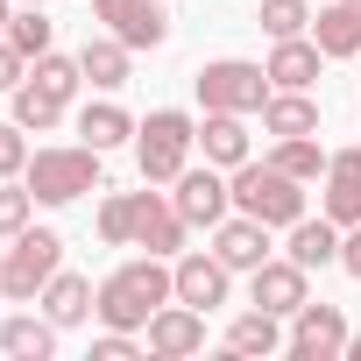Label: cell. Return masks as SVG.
<instances>
[{
  "label": "cell",
  "instance_id": "12",
  "mask_svg": "<svg viewBox=\"0 0 361 361\" xmlns=\"http://www.w3.org/2000/svg\"><path fill=\"white\" fill-rule=\"evenodd\" d=\"M92 15L128 43V50H156L170 36V15H163V0H92Z\"/></svg>",
  "mask_w": 361,
  "mask_h": 361
},
{
  "label": "cell",
  "instance_id": "20",
  "mask_svg": "<svg viewBox=\"0 0 361 361\" xmlns=\"http://www.w3.org/2000/svg\"><path fill=\"white\" fill-rule=\"evenodd\" d=\"M57 333H64V326H57L50 312H43V319H29V312H15L8 326H0V347H8L15 361H50V354H57Z\"/></svg>",
  "mask_w": 361,
  "mask_h": 361
},
{
  "label": "cell",
  "instance_id": "35",
  "mask_svg": "<svg viewBox=\"0 0 361 361\" xmlns=\"http://www.w3.org/2000/svg\"><path fill=\"white\" fill-rule=\"evenodd\" d=\"M340 269L361 276V227H340Z\"/></svg>",
  "mask_w": 361,
  "mask_h": 361
},
{
  "label": "cell",
  "instance_id": "15",
  "mask_svg": "<svg viewBox=\"0 0 361 361\" xmlns=\"http://www.w3.org/2000/svg\"><path fill=\"white\" fill-rule=\"evenodd\" d=\"M326 220L361 227V149L326 156Z\"/></svg>",
  "mask_w": 361,
  "mask_h": 361
},
{
  "label": "cell",
  "instance_id": "31",
  "mask_svg": "<svg viewBox=\"0 0 361 361\" xmlns=\"http://www.w3.org/2000/svg\"><path fill=\"white\" fill-rule=\"evenodd\" d=\"M255 22H262V29H269V36L283 43V36H305L312 8H305V0H262V15H255Z\"/></svg>",
  "mask_w": 361,
  "mask_h": 361
},
{
  "label": "cell",
  "instance_id": "5",
  "mask_svg": "<svg viewBox=\"0 0 361 361\" xmlns=\"http://www.w3.org/2000/svg\"><path fill=\"white\" fill-rule=\"evenodd\" d=\"M57 269H64V234L57 227H22L8 248H0V298L36 305Z\"/></svg>",
  "mask_w": 361,
  "mask_h": 361
},
{
  "label": "cell",
  "instance_id": "3",
  "mask_svg": "<svg viewBox=\"0 0 361 361\" xmlns=\"http://www.w3.org/2000/svg\"><path fill=\"white\" fill-rule=\"evenodd\" d=\"M199 149V121L185 106H156L149 121H135V163H142V185H177L192 170Z\"/></svg>",
  "mask_w": 361,
  "mask_h": 361
},
{
  "label": "cell",
  "instance_id": "34",
  "mask_svg": "<svg viewBox=\"0 0 361 361\" xmlns=\"http://www.w3.org/2000/svg\"><path fill=\"white\" fill-rule=\"evenodd\" d=\"M22 78H29V57H22V50H15L8 36H0V92H15Z\"/></svg>",
  "mask_w": 361,
  "mask_h": 361
},
{
  "label": "cell",
  "instance_id": "36",
  "mask_svg": "<svg viewBox=\"0 0 361 361\" xmlns=\"http://www.w3.org/2000/svg\"><path fill=\"white\" fill-rule=\"evenodd\" d=\"M347 361H361V333H347Z\"/></svg>",
  "mask_w": 361,
  "mask_h": 361
},
{
  "label": "cell",
  "instance_id": "1",
  "mask_svg": "<svg viewBox=\"0 0 361 361\" xmlns=\"http://www.w3.org/2000/svg\"><path fill=\"white\" fill-rule=\"evenodd\" d=\"M192 220L177 213L156 185L149 192H106L99 199V241L106 248H149V255H185Z\"/></svg>",
  "mask_w": 361,
  "mask_h": 361
},
{
  "label": "cell",
  "instance_id": "37",
  "mask_svg": "<svg viewBox=\"0 0 361 361\" xmlns=\"http://www.w3.org/2000/svg\"><path fill=\"white\" fill-rule=\"evenodd\" d=\"M8 22H15V15H8V0H0V36H8Z\"/></svg>",
  "mask_w": 361,
  "mask_h": 361
},
{
  "label": "cell",
  "instance_id": "8",
  "mask_svg": "<svg viewBox=\"0 0 361 361\" xmlns=\"http://www.w3.org/2000/svg\"><path fill=\"white\" fill-rule=\"evenodd\" d=\"M333 354H347V319H340V305H298L290 312V361H333Z\"/></svg>",
  "mask_w": 361,
  "mask_h": 361
},
{
  "label": "cell",
  "instance_id": "28",
  "mask_svg": "<svg viewBox=\"0 0 361 361\" xmlns=\"http://www.w3.org/2000/svg\"><path fill=\"white\" fill-rule=\"evenodd\" d=\"M50 36H57V22H50V15H43V8H29V0H22V15H15V22H8V43H15V50H22V57H29V64H36V57H43V50H50Z\"/></svg>",
  "mask_w": 361,
  "mask_h": 361
},
{
  "label": "cell",
  "instance_id": "7",
  "mask_svg": "<svg viewBox=\"0 0 361 361\" xmlns=\"http://www.w3.org/2000/svg\"><path fill=\"white\" fill-rule=\"evenodd\" d=\"M192 85H199V106H206V114H262V106H269V92H276L269 64H248V57L199 64V71H192Z\"/></svg>",
  "mask_w": 361,
  "mask_h": 361
},
{
  "label": "cell",
  "instance_id": "32",
  "mask_svg": "<svg viewBox=\"0 0 361 361\" xmlns=\"http://www.w3.org/2000/svg\"><path fill=\"white\" fill-rule=\"evenodd\" d=\"M22 135H29V128H22L15 114L0 121V177H22V170H29V142H22Z\"/></svg>",
  "mask_w": 361,
  "mask_h": 361
},
{
  "label": "cell",
  "instance_id": "9",
  "mask_svg": "<svg viewBox=\"0 0 361 361\" xmlns=\"http://www.w3.org/2000/svg\"><path fill=\"white\" fill-rule=\"evenodd\" d=\"M142 333H149L142 347H149L156 361H185V354H199V347H206V312H199V305H185V298H170Z\"/></svg>",
  "mask_w": 361,
  "mask_h": 361
},
{
  "label": "cell",
  "instance_id": "38",
  "mask_svg": "<svg viewBox=\"0 0 361 361\" xmlns=\"http://www.w3.org/2000/svg\"><path fill=\"white\" fill-rule=\"evenodd\" d=\"M29 8H50V0H29Z\"/></svg>",
  "mask_w": 361,
  "mask_h": 361
},
{
  "label": "cell",
  "instance_id": "11",
  "mask_svg": "<svg viewBox=\"0 0 361 361\" xmlns=\"http://www.w3.org/2000/svg\"><path fill=\"white\" fill-rule=\"evenodd\" d=\"M248 298H255L262 312H276V319H290V312H298V305L312 298V269H305V262H290V255H283V262L269 255L262 269H248Z\"/></svg>",
  "mask_w": 361,
  "mask_h": 361
},
{
  "label": "cell",
  "instance_id": "6",
  "mask_svg": "<svg viewBox=\"0 0 361 361\" xmlns=\"http://www.w3.org/2000/svg\"><path fill=\"white\" fill-rule=\"evenodd\" d=\"M22 185L36 192V206H71L85 192H99V149L78 142V149H36L29 170H22Z\"/></svg>",
  "mask_w": 361,
  "mask_h": 361
},
{
  "label": "cell",
  "instance_id": "33",
  "mask_svg": "<svg viewBox=\"0 0 361 361\" xmlns=\"http://www.w3.org/2000/svg\"><path fill=\"white\" fill-rule=\"evenodd\" d=\"M142 347H135V333H121V326H106L99 340H92V361H135Z\"/></svg>",
  "mask_w": 361,
  "mask_h": 361
},
{
  "label": "cell",
  "instance_id": "2",
  "mask_svg": "<svg viewBox=\"0 0 361 361\" xmlns=\"http://www.w3.org/2000/svg\"><path fill=\"white\" fill-rule=\"evenodd\" d=\"M177 298V269L163 262V255H135V262H121L106 283H99V326H121V333H135V326H149L163 305Z\"/></svg>",
  "mask_w": 361,
  "mask_h": 361
},
{
  "label": "cell",
  "instance_id": "23",
  "mask_svg": "<svg viewBox=\"0 0 361 361\" xmlns=\"http://www.w3.org/2000/svg\"><path fill=\"white\" fill-rule=\"evenodd\" d=\"M290 262H305V269H326V262H340V220H298L290 227Z\"/></svg>",
  "mask_w": 361,
  "mask_h": 361
},
{
  "label": "cell",
  "instance_id": "30",
  "mask_svg": "<svg viewBox=\"0 0 361 361\" xmlns=\"http://www.w3.org/2000/svg\"><path fill=\"white\" fill-rule=\"evenodd\" d=\"M29 220H36V192H29V185H15V177H0V234L15 241Z\"/></svg>",
  "mask_w": 361,
  "mask_h": 361
},
{
  "label": "cell",
  "instance_id": "25",
  "mask_svg": "<svg viewBox=\"0 0 361 361\" xmlns=\"http://www.w3.org/2000/svg\"><path fill=\"white\" fill-rule=\"evenodd\" d=\"M78 135L106 156V149H121V142H135V121L114 106V99H92V106H78Z\"/></svg>",
  "mask_w": 361,
  "mask_h": 361
},
{
  "label": "cell",
  "instance_id": "18",
  "mask_svg": "<svg viewBox=\"0 0 361 361\" xmlns=\"http://www.w3.org/2000/svg\"><path fill=\"white\" fill-rule=\"evenodd\" d=\"M248 114H206L199 121V149H206V163H220V170H241L248 163V128H241Z\"/></svg>",
  "mask_w": 361,
  "mask_h": 361
},
{
  "label": "cell",
  "instance_id": "4",
  "mask_svg": "<svg viewBox=\"0 0 361 361\" xmlns=\"http://www.w3.org/2000/svg\"><path fill=\"white\" fill-rule=\"evenodd\" d=\"M227 185H234V213H248L262 227H298L305 220V185H298L290 170H276L269 156L262 163H241Z\"/></svg>",
  "mask_w": 361,
  "mask_h": 361
},
{
  "label": "cell",
  "instance_id": "17",
  "mask_svg": "<svg viewBox=\"0 0 361 361\" xmlns=\"http://www.w3.org/2000/svg\"><path fill=\"white\" fill-rule=\"evenodd\" d=\"M319 64H326V50L305 43V36H283V43L269 50V78H276V92H312Z\"/></svg>",
  "mask_w": 361,
  "mask_h": 361
},
{
  "label": "cell",
  "instance_id": "27",
  "mask_svg": "<svg viewBox=\"0 0 361 361\" xmlns=\"http://www.w3.org/2000/svg\"><path fill=\"white\" fill-rule=\"evenodd\" d=\"M15 121H22L29 135H43V128H57V121H64V99H50L36 78H22V85H15Z\"/></svg>",
  "mask_w": 361,
  "mask_h": 361
},
{
  "label": "cell",
  "instance_id": "26",
  "mask_svg": "<svg viewBox=\"0 0 361 361\" xmlns=\"http://www.w3.org/2000/svg\"><path fill=\"white\" fill-rule=\"evenodd\" d=\"M269 163H276V170H290L298 185H312V177H326V149H319L312 135H276Z\"/></svg>",
  "mask_w": 361,
  "mask_h": 361
},
{
  "label": "cell",
  "instance_id": "21",
  "mask_svg": "<svg viewBox=\"0 0 361 361\" xmlns=\"http://www.w3.org/2000/svg\"><path fill=\"white\" fill-rule=\"evenodd\" d=\"M78 71L99 85V92H114V85H128V43L106 29V36H85V50H78Z\"/></svg>",
  "mask_w": 361,
  "mask_h": 361
},
{
  "label": "cell",
  "instance_id": "16",
  "mask_svg": "<svg viewBox=\"0 0 361 361\" xmlns=\"http://www.w3.org/2000/svg\"><path fill=\"white\" fill-rule=\"evenodd\" d=\"M312 43L326 57H361V0H326L312 15Z\"/></svg>",
  "mask_w": 361,
  "mask_h": 361
},
{
  "label": "cell",
  "instance_id": "14",
  "mask_svg": "<svg viewBox=\"0 0 361 361\" xmlns=\"http://www.w3.org/2000/svg\"><path fill=\"white\" fill-rule=\"evenodd\" d=\"M269 234H276V227H262V220H248V213H241V220H220V227H213V255H220L234 276H241V269H262V262H269Z\"/></svg>",
  "mask_w": 361,
  "mask_h": 361
},
{
  "label": "cell",
  "instance_id": "13",
  "mask_svg": "<svg viewBox=\"0 0 361 361\" xmlns=\"http://www.w3.org/2000/svg\"><path fill=\"white\" fill-rule=\"evenodd\" d=\"M170 269H177V298H185V305H199V312L227 305V290H234V269H227L220 255H206V248H185Z\"/></svg>",
  "mask_w": 361,
  "mask_h": 361
},
{
  "label": "cell",
  "instance_id": "10",
  "mask_svg": "<svg viewBox=\"0 0 361 361\" xmlns=\"http://www.w3.org/2000/svg\"><path fill=\"white\" fill-rule=\"evenodd\" d=\"M170 206L185 213L192 227H220V220H227V206H234V185L220 177V163H206V170H185V177H177Z\"/></svg>",
  "mask_w": 361,
  "mask_h": 361
},
{
  "label": "cell",
  "instance_id": "24",
  "mask_svg": "<svg viewBox=\"0 0 361 361\" xmlns=\"http://www.w3.org/2000/svg\"><path fill=\"white\" fill-rule=\"evenodd\" d=\"M262 128H269V135H319V99H312V92H269Z\"/></svg>",
  "mask_w": 361,
  "mask_h": 361
},
{
  "label": "cell",
  "instance_id": "19",
  "mask_svg": "<svg viewBox=\"0 0 361 361\" xmlns=\"http://www.w3.org/2000/svg\"><path fill=\"white\" fill-rule=\"evenodd\" d=\"M92 298H99V290H92V283H85V276H71V269H57V276H50V283H43V298H36V305H43V312H50V319H57V326H85V319H92V312H99V305H92Z\"/></svg>",
  "mask_w": 361,
  "mask_h": 361
},
{
  "label": "cell",
  "instance_id": "22",
  "mask_svg": "<svg viewBox=\"0 0 361 361\" xmlns=\"http://www.w3.org/2000/svg\"><path fill=\"white\" fill-rule=\"evenodd\" d=\"M276 347H290V333H283L276 312H262V305H248V312L227 326V354H276Z\"/></svg>",
  "mask_w": 361,
  "mask_h": 361
},
{
  "label": "cell",
  "instance_id": "29",
  "mask_svg": "<svg viewBox=\"0 0 361 361\" xmlns=\"http://www.w3.org/2000/svg\"><path fill=\"white\" fill-rule=\"evenodd\" d=\"M29 78H36V85H43V92H50V99H64V106H71V92H78V85H85V71H78V57H57V50H43V57H36V71H29Z\"/></svg>",
  "mask_w": 361,
  "mask_h": 361
}]
</instances>
